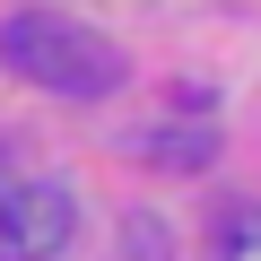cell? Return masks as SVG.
Wrapping results in <instances>:
<instances>
[{
    "mask_svg": "<svg viewBox=\"0 0 261 261\" xmlns=\"http://www.w3.org/2000/svg\"><path fill=\"white\" fill-rule=\"evenodd\" d=\"M218 261H261V209H226L218 218Z\"/></svg>",
    "mask_w": 261,
    "mask_h": 261,
    "instance_id": "4",
    "label": "cell"
},
{
    "mask_svg": "<svg viewBox=\"0 0 261 261\" xmlns=\"http://www.w3.org/2000/svg\"><path fill=\"white\" fill-rule=\"evenodd\" d=\"M0 61H9L18 79L53 87V96H113L122 87V53L79 27V18H53V9H18V18H0Z\"/></svg>",
    "mask_w": 261,
    "mask_h": 261,
    "instance_id": "1",
    "label": "cell"
},
{
    "mask_svg": "<svg viewBox=\"0 0 261 261\" xmlns=\"http://www.w3.org/2000/svg\"><path fill=\"white\" fill-rule=\"evenodd\" d=\"M122 252H130V261H174V244H166L157 218H122Z\"/></svg>",
    "mask_w": 261,
    "mask_h": 261,
    "instance_id": "5",
    "label": "cell"
},
{
    "mask_svg": "<svg viewBox=\"0 0 261 261\" xmlns=\"http://www.w3.org/2000/svg\"><path fill=\"white\" fill-rule=\"evenodd\" d=\"M79 235V200L61 183H0V261H53Z\"/></svg>",
    "mask_w": 261,
    "mask_h": 261,
    "instance_id": "2",
    "label": "cell"
},
{
    "mask_svg": "<svg viewBox=\"0 0 261 261\" xmlns=\"http://www.w3.org/2000/svg\"><path fill=\"white\" fill-rule=\"evenodd\" d=\"M140 157H157V166H209V157H218V140H209V130H148Z\"/></svg>",
    "mask_w": 261,
    "mask_h": 261,
    "instance_id": "3",
    "label": "cell"
}]
</instances>
